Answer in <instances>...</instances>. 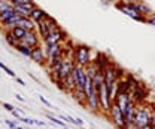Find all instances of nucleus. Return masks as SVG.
Here are the masks:
<instances>
[{"label":"nucleus","instance_id":"ea45409f","mask_svg":"<svg viewBox=\"0 0 155 129\" xmlns=\"http://www.w3.org/2000/svg\"><path fill=\"white\" fill-rule=\"evenodd\" d=\"M114 2H115V0H114Z\"/></svg>","mask_w":155,"mask_h":129},{"label":"nucleus","instance_id":"9d476101","mask_svg":"<svg viewBox=\"0 0 155 129\" xmlns=\"http://www.w3.org/2000/svg\"><path fill=\"white\" fill-rule=\"evenodd\" d=\"M72 74H73V79H75L76 86L78 88H81V89H84V86H85V79H87L85 67H81V65H76V64H75Z\"/></svg>","mask_w":155,"mask_h":129},{"label":"nucleus","instance_id":"a878e982","mask_svg":"<svg viewBox=\"0 0 155 129\" xmlns=\"http://www.w3.org/2000/svg\"><path fill=\"white\" fill-rule=\"evenodd\" d=\"M5 125L9 126L11 129H15V126L18 125V120H17V119H15V122H12V120H5Z\"/></svg>","mask_w":155,"mask_h":129},{"label":"nucleus","instance_id":"f257e3e1","mask_svg":"<svg viewBox=\"0 0 155 129\" xmlns=\"http://www.w3.org/2000/svg\"><path fill=\"white\" fill-rule=\"evenodd\" d=\"M73 67H75L73 58H72V56H64L63 61H61V67H60V71H58L57 82H55V85H57L63 92H64V82H66V79L72 74Z\"/></svg>","mask_w":155,"mask_h":129},{"label":"nucleus","instance_id":"2f4dec72","mask_svg":"<svg viewBox=\"0 0 155 129\" xmlns=\"http://www.w3.org/2000/svg\"><path fill=\"white\" fill-rule=\"evenodd\" d=\"M149 123H151V126L155 129V110L152 111V116H151V122H149Z\"/></svg>","mask_w":155,"mask_h":129},{"label":"nucleus","instance_id":"473e14b6","mask_svg":"<svg viewBox=\"0 0 155 129\" xmlns=\"http://www.w3.org/2000/svg\"><path fill=\"white\" fill-rule=\"evenodd\" d=\"M125 129H140L137 125H134V123H130V125H125Z\"/></svg>","mask_w":155,"mask_h":129},{"label":"nucleus","instance_id":"393cba45","mask_svg":"<svg viewBox=\"0 0 155 129\" xmlns=\"http://www.w3.org/2000/svg\"><path fill=\"white\" fill-rule=\"evenodd\" d=\"M0 68H2L3 71H6V74H8V76H11V77H15V73H14V71H12L9 67H6V65L2 62V61H0Z\"/></svg>","mask_w":155,"mask_h":129},{"label":"nucleus","instance_id":"20e7f679","mask_svg":"<svg viewBox=\"0 0 155 129\" xmlns=\"http://www.w3.org/2000/svg\"><path fill=\"white\" fill-rule=\"evenodd\" d=\"M151 116H152V109L151 107H148V105H137L133 123L137 125L139 128H142L145 125H149Z\"/></svg>","mask_w":155,"mask_h":129},{"label":"nucleus","instance_id":"e433bc0d","mask_svg":"<svg viewBox=\"0 0 155 129\" xmlns=\"http://www.w3.org/2000/svg\"><path fill=\"white\" fill-rule=\"evenodd\" d=\"M119 2H124V3H134L137 0H119Z\"/></svg>","mask_w":155,"mask_h":129},{"label":"nucleus","instance_id":"423d86ee","mask_svg":"<svg viewBox=\"0 0 155 129\" xmlns=\"http://www.w3.org/2000/svg\"><path fill=\"white\" fill-rule=\"evenodd\" d=\"M107 114H109V117H110V120H112V123H114V126H116L118 129H125V120H124V114H122V111L121 109L112 102V105L109 107V110H107Z\"/></svg>","mask_w":155,"mask_h":129},{"label":"nucleus","instance_id":"6ab92c4d","mask_svg":"<svg viewBox=\"0 0 155 129\" xmlns=\"http://www.w3.org/2000/svg\"><path fill=\"white\" fill-rule=\"evenodd\" d=\"M5 39H6L8 45H11L12 48H17V46L19 45V40H17L15 37L12 36V33H11V31H5Z\"/></svg>","mask_w":155,"mask_h":129},{"label":"nucleus","instance_id":"f704fd0d","mask_svg":"<svg viewBox=\"0 0 155 129\" xmlns=\"http://www.w3.org/2000/svg\"><path fill=\"white\" fill-rule=\"evenodd\" d=\"M17 83H18V85H21V86H25L24 80H22V79H19V77H17Z\"/></svg>","mask_w":155,"mask_h":129},{"label":"nucleus","instance_id":"7ed1b4c3","mask_svg":"<svg viewBox=\"0 0 155 129\" xmlns=\"http://www.w3.org/2000/svg\"><path fill=\"white\" fill-rule=\"evenodd\" d=\"M45 54H46V62H45L46 67H49L51 64H54L57 59L63 58V56H72V55H67L66 48H63L61 43L45 45Z\"/></svg>","mask_w":155,"mask_h":129},{"label":"nucleus","instance_id":"9b49d317","mask_svg":"<svg viewBox=\"0 0 155 129\" xmlns=\"http://www.w3.org/2000/svg\"><path fill=\"white\" fill-rule=\"evenodd\" d=\"M130 102H131V98H130L128 91H118L115 99H114V104H116V105L121 109V111L125 110V107H127Z\"/></svg>","mask_w":155,"mask_h":129},{"label":"nucleus","instance_id":"c9c22d12","mask_svg":"<svg viewBox=\"0 0 155 129\" xmlns=\"http://www.w3.org/2000/svg\"><path fill=\"white\" fill-rule=\"evenodd\" d=\"M140 129H154V128H152V126H151V123H149V125H145V126H142Z\"/></svg>","mask_w":155,"mask_h":129},{"label":"nucleus","instance_id":"f8f14e48","mask_svg":"<svg viewBox=\"0 0 155 129\" xmlns=\"http://www.w3.org/2000/svg\"><path fill=\"white\" fill-rule=\"evenodd\" d=\"M30 59H33L36 64H40V65H45L46 62V54H45V48H42V45H39L36 48L31 49V55H30Z\"/></svg>","mask_w":155,"mask_h":129},{"label":"nucleus","instance_id":"7c9ffc66","mask_svg":"<svg viewBox=\"0 0 155 129\" xmlns=\"http://www.w3.org/2000/svg\"><path fill=\"white\" fill-rule=\"evenodd\" d=\"M12 5H17V3H28V2H31V0H9Z\"/></svg>","mask_w":155,"mask_h":129},{"label":"nucleus","instance_id":"5701e85b","mask_svg":"<svg viewBox=\"0 0 155 129\" xmlns=\"http://www.w3.org/2000/svg\"><path fill=\"white\" fill-rule=\"evenodd\" d=\"M46 119L51 122V123H54V125H57V126H66V122L64 120H61V119H57L55 116H52V114H46Z\"/></svg>","mask_w":155,"mask_h":129},{"label":"nucleus","instance_id":"bb28decb","mask_svg":"<svg viewBox=\"0 0 155 129\" xmlns=\"http://www.w3.org/2000/svg\"><path fill=\"white\" fill-rule=\"evenodd\" d=\"M146 24H149V25L155 27V14H151V15L146 18Z\"/></svg>","mask_w":155,"mask_h":129},{"label":"nucleus","instance_id":"f03ea898","mask_svg":"<svg viewBox=\"0 0 155 129\" xmlns=\"http://www.w3.org/2000/svg\"><path fill=\"white\" fill-rule=\"evenodd\" d=\"M72 58L75 61L76 65H81V67H87L93 62L91 59V49L85 45H76L73 48V54H72Z\"/></svg>","mask_w":155,"mask_h":129},{"label":"nucleus","instance_id":"4be33fe9","mask_svg":"<svg viewBox=\"0 0 155 129\" xmlns=\"http://www.w3.org/2000/svg\"><path fill=\"white\" fill-rule=\"evenodd\" d=\"M15 49L18 51L21 55L27 56V58H30V55H31V49H30V48H27V46H24V45H18Z\"/></svg>","mask_w":155,"mask_h":129},{"label":"nucleus","instance_id":"39448f33","mask_svg":"<svg viewBox=\"0 0 155 129\" xmlns=\"http://www.w3.org/2000/svg\"><path fill=\"white\" fill-rule=\"evenodd\" d=\"M116 8L124 14V15H127V17H130L131 19H134V21H140V22H146V17H143V15H140L139 12H137V9L134 8V5L133 3H124V2H116Z\"/></svg>","mask_w":155,"mask_h":129},{"label":"nucleus","instance_id":"6e6552de","mask_svg":"<svg viewBox=\"0 0 155 129\" xmlns=\"http://www.w3.org/2000/svg\"><path fill=\"white\" fill-rule=\"evenodd\" d=\"M64 40H67V33L63 28H58L55 31H49V34L45 37L42 42L45 45H54V43H63Z\"/></svg>","mask_w":155,"mask_h":129},{"label":"nucleus","instance_id":"58836bf2","mask_svg":"<svg viewBox=\"0 0 155 129\" xmlns=\"http://www.w3.org/2000/svg\"><path fill=\"white\" fill-rule=\"evenodd\" d=\"M15 129H24V128H22V126H18V125H17V126H15Z\"/></svg>","mask_w":155,"mask_h":129},{"label":"nucleus","instance_id":"a211bd4d","mask_svg":"<svg viewBox=\"0 0 155 129\" xmlns=\"http://www.w3.org/2000/svg\"><path fill=\"white\" fill-rule=\"evenodd\" d=\"M12 15H15V11H14V6L12 8H9V9H5V11H2L0 12V24L3 22V21H6V19H9Z\"/></svg>","mask_w":155,"mask_h":129},{"label":"nucleus","instance_id":"aec40b11","mask_svg":"<svg viewBox=\"0 0 155 129\" xmlns=\"http://www.w3.org/2000/svg\"><path fill=\"white\" fill-rule=\"evenodd\" d=\"M11 33H12V36L15 37L17 40H21L22 37L25 36L27 30H24V28H21V27H14V28L11 30Z\"/></svg>","mask_w":155,"mask_h":129},{"label":"nucleus","instance_id":"ddd939ff","mask_svg":"<svg viewBox=\"0 0 155 129\" xmlns=\"http://www.w3.org/2000/svg\"><path fill=\"white\" fill-rule=\"evenodd\" d=\"M51 17L48 12H45L42 8H39V6H36V8H33V11H31V14H30V18L33 19L35 22H40V21H45V19H48Z\"/></svg>","mask_w":155,"mask_h":129},{"label":"nucleus","instance_id":"cd10ccee","mask_svg":"<svg viewBox=\"0 0 155 129\" xmlns=\"http://www.w3.org/2000/svg\"><path fill=\"white\" fill-rule=\"evenodd\" d=\"M39 99H40V102H42V104H45L46 107H52V104H51V102H49V101H48V99H46L45 96H42V95H39Z\"/></svg>","mask_w":155,"mask_h":129},{"label":"nucleus","instance_id":"72a5a7b5","mask_svg":"<svg viewBox=\"0 0 155 129\" xmlns=\"http://www.w3.org/2000/svg\"><path fill=\"white\" fill-rule=\"evenodd\" d=\"M35 120V125H38V126H45V122L43 120H36V119H33Z\"/></svg>","mask_w":155,"mask_h":129},{"label":"nucleus","instance_id":"c85d7f7f","mask_svg":"<svg viewBox=\"0 0 155 129\" xmlns=\"http://www.w3.org/2000/svg\"><path fill=\"white\" fill-rule=\"evenodd\" d=\"M3 109H5V110H8V111H14L15 110V109H14V105H12V104H9V102H5V104H3Z\"/></svg>","mask_w":155,"mask_h":129},{"label":"nucleus","instance_id":"412c9836","mask_svg":"<svg viewBox=\"0 0 155 129\" xmlns=\"http://www.w3.org/2000/svg\"><path fill=\"white\" fill-rule=\"evenodd\" d=\"M45 21H46V25H48L49 31H55V30H58V28H61V27L58 25V22L52 18V17H49L48 19H45Z\"/></svg>","mask_w":155,"mask_h":129},{"label":"nucleus","instance_id":"0eeeda50","mask_svg":"<svg viewBox=\"0 0 155 129\" xmlns=\"http://www.w3.org/2000/svg\"><path fill=\"white\" fill-rule=\"evenodd\" d=\"M40 40H42V39H40V36L38 34V31H36V30H30V31L25 33V36L19 40V45H24V46L33 49V48H36V46L40 45Z\"/></svg>","mask_w":155,"mask_h":129},{"label":"nucleus","instance_id":"4468645a","mask_svg":"<svg viewBox=\"0 0 155 129\" xmlns=\"http://www.w3.org/2000/svg\"><path fill=\"white\" fill-rule=\"evenodd\" d=\"M133 5H134V8L137 9V12H139L140 15L146 17V18H148L151 14H154V12H152V9H151V6H149V5H146L143 0H137V2H134Z\"/></svg>","mask_w":155,"mask_h":129},{"label":"nucleus","instance_id":"f3484780","mask_svg":"<svg viewBox=\"0 0 155 129\" xmlns=\"http://www.w3.org/2000/svg\"><path fill=\"white\" fill-rule=\"evenodd\" d=\"M36 30H38V34L40 36V39L43 40L45 37L49 34V28L46 25V21H40V22H36Z\"/></svg>","mask_w":155,"mask_h":129},{"label":"nucleus","instance_id":"1a4fd4ad","mask_svg":"<svg viewBox=\"0 0 155 129\" xmlns=\"http://www.w3.org/2000/svg\"><path fill=\"white\" fill-rule=\"evenodd\" d=\"M12 6H14V11L18 17H30L33 8H36L38 5L31 0L28 3H17V5H12Z\"/></svg>","mask_w":155,"mask_h":129},{"label":"nucleus","instance_id":"b1692460","mask_svg":"<svg viewBox=\"0 0 155 129\" xmlns=\"http://www.w3.org/2000/svg\"><path fill=\"white\" fill-rule=\"evenodd\" d=\"M9 8H12V3L9 0H0V12L5 9H9Z\"/></svg>","mask_w":155,"mask_h":129},{"label":"nucleus","instance_id":"c756f323","mask_svg":"<svg viewBox=\"0 0 155 129\" xmlns=\"http://www.w3.org/2000/svg\"><path fill=\"white\" fill-rule=\"evenodd\" d=\"M21 122H24V123H27V125H35V120H33V119H28V117H22Z\"/></svg>","mask_w":155,"mask_h":129},{"label":"nucleus","instance_id":"4c0bfd02","mask_svg":"<svg viewBox=\"0 0 155 129\" xmlns=\"http://www.w3.org/2000/svg\"><path fill=\"white\" fill-rule=\"evenodd\" d=\"M15 98H17V99H18V101H24V98H22V96H21V95H15Z\"/></svg>","mask_w":155,"mask_h":129},{"label":"nucleus","instance_id":"2eb2a0df","mask_svg":"<svg viewBox=\"0 0 155 129\" xmlns=\"http://www.w3.org/2000/svg\"><path fill=\"white\" fill-rule=\"evenodd\" d=\"M17 27H21V28L30 31V30H36V22L30 18V17H19L18 25H17Z\"/></svg>","mask_w":155,"mask_h":129},{"label":"nucleus","instance_id":"dca6fc26","mask_svg":"<svg viewBox=\"0 0 155 129\" xmlns=\"http://www.w3.org/2000/svg\"><path fill=\"white\" fill-rule=\"evenodd\" d=\"M18 19H19V17L15 14V15H12L9 19H6V21H3L2 24H0V27L5 30V31H11L14 27H17L18 25Z\"/></svg>","mask_w":155,"mask_h":129}]
</instances>
